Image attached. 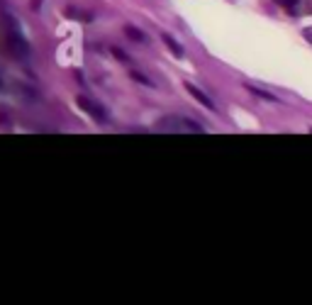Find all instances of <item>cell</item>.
Masks as SVG:
<instances>
[{"label":"cell","mask_w":312,"mask_h":305,"mask_svg":"<svg viewBox=\"0 0 312 305\" xmlns=\"http://www.w3.org/2000/svg\"><path fill=\"white\" fill-rule=\"evenodd\" d=\"M302 35H305V39H307V42H312V27H307V30H302Z\"/></svg>","instance_id":"cell-10"},{"label":"cell","mask_w":312,"mask_h":305,"mask_svg":"<svg viewBox=\"0 0 312 305\" xmlns=\"http://www.w3.org/2000/svg\"><path fill=\"white\" fill-rule=\"evenodd\" d=\"M246 91H251V93L258 96V98H266V100H275L271 93H266V91H261V88H254V86H246Z\"/></svg>","instance_id":"cell-7"},{"label":"cell","mask_w":312,"mask_h":305,"mask_svg":"<svg viewBox=\"0 0 312 305\" xmlns=\"http://www.w3.org/2000/svg\"><path fill=\"white\" fill-rule=\"evenodd\" d=\"M76 105H78L81 110H86L91 117L100 120V122H105V120H108V115H105V110H103V105H100V103H95V100H91L88 96H78V98H76Z\"/></svg>","instance_id":"cell-3"},{"label":"cell","mask_w":312,"mask_h":305,"mask_svg":"<svg viewBox=\"0 0 312 305\" xmlns=\"http://www.w3.org/2000/svg\"><path fill=\"white\" fill-rule=\"evenodd\" d=\"M132 78H137V81H142V83H147V86H149V83H151L149 78H144V76H142V74H137V71H132Z\"/></svg>","instance_id":"cell-9"},{"label":"cell","mask_w":312,"mask_h":305,"mask_svg":"<svg viewBox=\"0 0 312 305\" xmlns=\"http://www.w3.org/2000/svg\"><path fill=\"white\" fill-rule=\"evenodd\" d=\"M161 39H164L166 44H168V49L173 52V57H176V59H181V57H183V47H181V44H178L176 39L171 37V35H161Z\"/></svg>","instance_id":"cell-5"},{"label":"cell","mask_w":312,"mask_h":305,"mask_svg":"<svg viewBox=\"0 0 312 305\" xmlns=\"http://www.w3.org/2000/svg\"><path fill=\"white\" fill-rule=\"evenodd\" d=\"M159 132H171V134H202L200 122L190 120V117H183V115H166L159 120Z\"/></svg>","instance_id":"cell-2"},{"label":"cell","mask_w":312,"mask_h":305,"mask_svg":"<svg viewBox=\"0 0 312 305\" xmlns=\"http://www.w3.org/2000/svg\"><path fill=\"white\" fill-rule=\"evenodd\" d=\"M0 91H3V78H0Z\"/></svg>","instance_id":"cell-11"},{"label":"cell","mask_w":312,"mask_h":305,"mask_svg":"<svg viewBox=\"0 0 312 305\" xmlns=\"http://www.w3.org/2000/svg\"><path fill=\"white\" fill-rule=\"evenodd\" d=\"M283 8H288V10H295L297 8V0H278Z\"/></svg>","instance_id":"cell-8"},{"label":"cell","mask_w":312,"mask_h":305,"mask_svg":"<svg viewBox=\"0 0 312 305\" xmlns=\"http://www.w3.org/2000/svg\"><path fill=\"white\" fill-rule=\"evenodd\" d=\"M125 32H127V37L129 39H134V42H144V35H142V32H139V30H137V27H132V25H127V27H125Z\"/></svg>","instance_id":"cell-6"},{"label":"cell","mask_w":312,"mask_h":305,"mask_svg":"<svg viewBox=\"0 0 312 305\" xmlns=\"http://www.w3.org/2000/svg\"><path fill=\"white\" fill-rule=\"evenodd\" d=\"M185 91H188L190 96L195 98V100H198L200 105H205L207 110H215V103H212L210 98L205 96V93H202V91H200V88H198V86H195V83H190V81H185Z\"/></svg>","instance_id":"cell-4"},{"label":"cell","mask_w":312,"mask_h":305,"mask_svg":"<svg viewBox=\"0 0 312 305\" xmlns=\"http://www.w3.org/2000/svg\"><path fill=\"white\" fill-rule=\"evenodd\" d=\"M3 15V22H5V47H8V52L13 54L15 59H27L30 57V44H27V39L22 37V30H20V25L15 22V18L10 15V13H0Z\"/></svg>","instance_id":"cell-1"}]
</instances>
